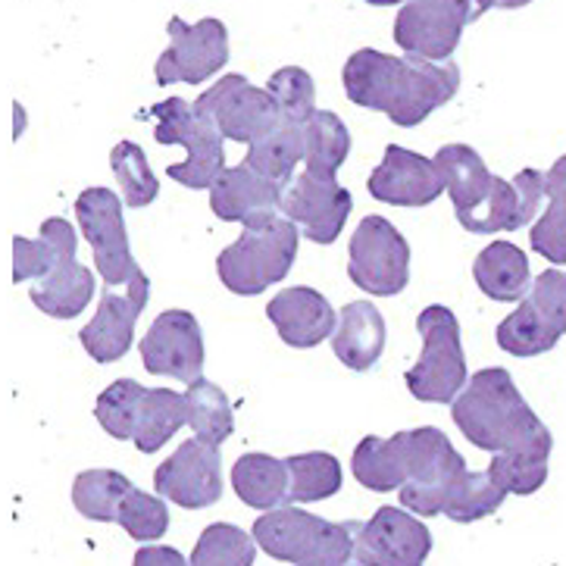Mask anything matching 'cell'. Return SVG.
I'll return each mask as SVG.
<instances>
[{"mask_svg":"<svg viewBox=\"0 0 566 566\" xmlns=\"http://www.w3.org/2000/svg\"><path fill=\"white\" fill-rule=\"evenodd\" d=\"M332 347L335 357L354 373H366L379 364L385 350V319L379 307H373L369 301H350L342 307Z\"/></svg>","mask_w":566,"mask_h":566,"instance_id":"obj_23","label":"cell"},{"mask_svg":"<svg viewBox=\"0 0 566 566\" xmlns=\"http://www.w3.org/2000/svg\"><path fill=\"white\" fill-rule=\"evenodd\" d=\"M347 275L366 294H376V297L401 294L410 282L407 238L385 217H366L350 235Z\"/></svg>","mask_w":566,"mask_h":566,"instance_id":"obj_8","label":"cell"},{"mask_svg":"<svg viewBox=\"0 0 566 566\" xmlns=\"http://www.w3.org/2000/svg\"><path fill=\"white\" fill-rule=\"evenodd\" d=\"M132 566H191L176 548H142Z\"/></svg>","mask_w":566,"mask_h":566,"instance_id":"obj_45","label":"cell"},{"mask_svg":"<svg viewBox=\"0 0 566 566\" xmlns=\"http://www.w3.org/2000/svg\"><path fill=\"white\" fill-rule=\"evenodd\" d=\"M232 489L254 511H275L289 504V463L270 454H244L232 467Z\"/></svg>","mask_w":566,"mask_h":566,"instance_id":"obj_26","label":"cell"},{"mask_svg":"<svg viewBox=\"0 0 566 566\" xmlns=\"http://www.w3.org/2000/svg\"><path fill=\"white\" fill-rule=\"evenodd\" d=\"M530 301L545 316L551 329L566 335V273L564 270H545L532 282Z\"/></svg>","mask_w":566,"mask_h":566,"instance_id":"obj_44","label":"cell"},{"mask_svg":"<svg viewBox=\"0 0 566 566\" xmlns=\"http://www.w3.org/2000/svg\"><path fill=\"white\" fill-rule=\"evenodd\" d=\"M410 467H413L410 429L391 436V439L366 436L350 457V470L357 475V482L379 494L395 492V489L401 492L403 482L410 479Z\"/></svg>","mask_w":566,"mask_h":566,"instance_id":"obj_22","label":"cell"},{"mask_svg":"<svg viewBox=\"0 0 566 566\" xmlns=\"http://www.w3.org/2000/svg\"><path fill=\"white\" fill-rule=\"evenodd\" d=\"M185 422H188L185 395L172 391V388H147L145 398L138 403L132 441L142 454H154L182 429Z\"/></svg>","mask_w":566,"mask_h":566,"instance_id":"obj_28","label":"cell"},{"mask_svg":"<svg viewBox=\"0 0 566 566\" xmlns=\"http://www.w3.org/2000/svg\"><path fill=\"white\" fill-rule=\"evenodd\" d=\"M195 107L207 113L229 142L256 145L282 123L279 104L270 88H256L244 75H226L210 92H203Z\"/></svg>","mask_w":566,"mask_h":566,"instance_id":"obj_11","label":"cell"},{"mask_svg":"<svg viewBox=\"0 0 566 566\" xmlns=\"http://www.w3.org/2000/svg\"><path fill=\"white\" fill-rule=\"evenodd\" d=\"M429 551V526L401 507H379L369 523H360L350 566H422Z\"/></svg>","mask_w":566,"mask_h":566,"instance_id":"obj_14","label":"cell"},{"mask_svg":"<svg viewBox=\"0 0 566 566\" xmlns=\"http://www.w3.org/2000/svg\"><path fill=\"white\" fill-rule=\"evenodd\" d=\"M507 492L492 479V473H467L457 479V485L444 501V516H451L454 523H475L492 516L501 504H504Z\"/></svg>","mask_w":566,"mask_h":566,"instance_id":"obj_38","label":"cell"},{"mask_svg":"<svg viewBox=\"0 0 566 566\" xmlns=\"http://www.w3.org/2000/svg\"><path fill=\"white\" fill-rule=\"evenodd\" d=\"M304 126L279 123L275 132H270L263 142L251 145L248 164L254 166L256 172H263L266 179H273L275 185L289 188L294 182L297 166L304 164Z\"/></svg>","mask_w":566,"mask_h":566,"instance_id":"obj_30","label":"cell"},{"mask_svg":"<svg viewBox=\"0 0 566 566\" xmlns=\"http://www.w3.org/2000/svg\"><path fill=\"white\" fill-rule=\"evenodd\" d=\"M366 188L376 201L391 207H429L441 191H448L436 157L429 160L401 145L385 147L382 164L373 169Z\"/></svg>","mask_w":566,"mask_h":566,"instance_id":"obj_19","label":"cell"},{"mask_svg":"<svg viewBox=\"0 0 566 566\" xmlns=\"http://www.w3.org/2000/svg\"><path fill=\"white\" fill-rule=\"evenodd\" d=\"M422 335V354L417 366L407 369L403 382L417 401L451 403L467 385V357L460 345V323L448 307L432 304L417 316Z\"/></svg>","mask_w":566,"mask_h":566,"instance_id":"obj_6","label":"cell"},{"mask_svg":"<svg viewBox=\"0 0 566 566\" xmlns=\"http://www.w3.org/2000/svg\"><path fill=\"white\" fill-rule=\"evenodd\" d=\"M473 279L479 292L501 304H516L532 285L530 256L511 241H492L475 256Z\"/></svg>","mask_w":566,"mask_h":566,"instance_id":"obj_25","label":"cell"},{"mask_svg":"<svg viewBox=\"0 0 566 566\" xmlns=\"http://www.w3.org/2000/svg\"><path fill=\"white\" fill-rule=\"evenodd\" d=\"M78 251V235L63 217L41 222L38 238H13V282H38L54 273L60 263L73 260Z\"/></svg>","mask_w":566,"mask_h":566,"instance_id":"obj_24","label":"cell"},{"mask_svg":"<svg viewBox=\"0 0 566 566\" xmlns=\"http://www.w3.org/2000/svg\"><path fill=\"white\" fill-rule=\"evenodd\" d=\"M342 82L350 104L385 113L395 126L413 128L454 97L460 70L454 60L388 56L364 48L347 56Z\"/></svg>","mask_w":566,"mask_h":566,"instance_id":"obj_1","label":"cell"},{"mask_svg":"<svg viewBox=\"0 0 566 566\" xmlns=\"http://www.w3.org/2000/svg\"><path fill=\"white\" fill-rule=\"evenodd\" d=\"M75 217L94 251V266L101 279L119 289L142 275L128 248V232L123 222V201L111 188H88L75 201Z\"/></svg>","mask_w":566,"mask_h":566,"instance_id":"obj_10","label":"cell"},{"mask_svg":"<svg viewBox=\"0 0 566 566\" xmlns=\"http://www.w3.org/2000/svg\"><path fill=\"white\" fill-rule=\"evenodd\" d=\"M142 360L154 376H172L191 385L203 376V335L198 316L188 311H166L142 338Z\"/></svg>","mask_w":566,"mask_h":566,"instance_id":"obj_16","label":"cell"},{"mask_svg":"<svg viewBox=\"0 0 566 566\" xmlns=\"http://www.w3.org/2000/svg\"><path fill=\"white\" fill-rule=\"evenodd\" d=\"M548 210L532 226L530 244L551 263H566V157L548 169Z\"/></svg>","mask_w":566,"mask_h":566,"instance_id":"obj_34","label":"cell"},{"mask_svg":"<svg viewBox=\"0 0 566 566\" xmlns=\"http://www.w3.org/2000/svg\"><path fill=\"white\" fill-rule=\"evenodd\" d=\"M292 489H289V504H311V501H326L332 494L342 492V463L338 457L326 451H311V454L285 457Z\"/></svg>","mask_w":566,"mask_h":566,"instance_id":"obj_32","label":"cell"},{"mask_svg":"<svg viewBox=\"0 0 566 566\" xmlns=\"http://www.w3.org/2000/svg\"><path fill=\"white\" fill-rule=\"evenodd\" d=\"M297 238H301L297 222H292L289 217H275V220L244 229L235 244H229L217 256L220 282L241 297L263 294L270 285L282 282L292 273Z\"/></svg>","mask_w":566,"mask_h":566,"instance_id":"obj_4","label":"cell"},{"mask_svg":"<svg viewBox=\"0 0 566 566\" xmlns=\"http://www.w3.org/2000/svg\"><path fill=\"white\" fill-rule=\"evenodd\" d=\"M492 7V0H407L395 19V41L410 56L451 60L463 29Z\"/></svg>","mask_w":566,"mask_h":566,"instance_id":"obj_7","label":"cell"},{"mask_svg":"<svg viewBox=\"0 0 566 566\" xmlns=\"http://www.w3.org/2000/svg\"><path fill=\"white\" fill-rule=\"evenodd\" d=\"M448 195L454 201V213H467L489 198L492 191V172L485 169L482 157L475 154L473 147L467 145H444L436 154Z\"/></svg>","mask_w":566,"mask_h":566,"instance_id":"obj_29","label":"cell"},{"mask_svg":"<svg viewBox=\"0 0 566 566\" xmlns=\"http://www.w3.org/2000/svg\"><path fill=\"white\" fill-rule=\"evenodd\" d=\"M545 195H548V172L523 169V172H516L513 182L494 176L489 198L467 213H457V222L473 235L516 232L526 222H532Z\"/></svg>","mask_w":566,"mask_h":566,"instance_id":"obj_18","label":"cell"},{"mask_svg":"<svg viewBox=\"0 0 566 566\" xmlns=\"http://www.w3.org/2000/svg\"><path fill=\"white\" fill-rule=\"evenodd\" d=\"M145 385L119 379L107 391H101V398L94 403V417L104 426V432L116 441H128L135 436V417H138V403L145 398Z\"/></svg>","mask_w":566,"mask_h":566,"instance_id":"obj_41","label":"cell"},{"mask_svg":"<svg viewBox=\"0 0 566 566\" xmlns=\"http://www.w3.org/2000/svg\"><path fill=\"white\" fill-rule=\"evenodd\" d=\"M135 485L116 470H85V473L75 475L73 504L85 520L116 523L119 507H123V501Z\"/></svg>","mask_w":566,"mask_h":566,"instance_id":"obj_31","label":"cell"},{"mask_svg":"<svg viewBox=\"0 0 566 566\" xmlns=\"http://www.w3.org/2000/svg\"><path fill=\"white\" fill-rule=\"evenodd\" d=\"M185 403H188V426L198 439L210 441V444H222L235 432V417H232V403L226 398L220 385L198 379L188 385L185 391Z\"/></svg>","mask_w":566,"mask_h":566,"instance_id":"obj_33","label":"cell"},{"mask_svg":"<svg viewBox=\"0 0 566 566\" xmlns=\"http://www.w3.org/2000/svg\"><path fill=\"white\" fill-rule=\"evenodd\" d=\"M451 417L467 441L482 451L501 454V451L542 448V444L554 448L548 426L535 417V410L513 385L511 373L501 366L475 373L467 391L457 395Z\"/></svg>","mask_w":566,"mask_h":566,"instance_id":"obj_2","label":"cell"},{"mask_svg":"<svg viewBox=\"0 0 566 566\" xmlns=\"http://www.w3.org/2000/svg\"><path fill=\"white\" fill-rule=\"evenodd\" d=\"M354 210L350 191L335 182L332 172L307 169L294 176V182L285 188L282 213L304 229V235L316 244H332L342 235L347 217Z\"/></svg>","mask_w":566,"mask_h":566,"instance_id":"obj_15","label":"cell"},{"mask_svg":"<svg viewBox=\"0 0 566 566\" xmlns=\"http://www.w3.org/2000/svg\"><path fill=\"white\" fill-rule=\"evenodd\" d=\"M285 188L256 172L254 166H226L220 179L210 188V210L222 222H241L244 229L260 226V222L275 220L282 210Z\"/></svg>","mask_w":566,"mask_h":566,"instance_id":"obj_20","label":"cell"},{"mask_svg":"<svg viewBox=\"0 0 566 566\" xmlns=\"http://www.w3.org/2000/svg\"><path fill=\"white\" fill-rule=\"evenodd\" d=\"M254 542L232 523H210L191 551V566H254Z\"/></svg>","mask_w":566,"mask_h":566,"instance_id":"obj_39","label":"cell"},{"mask_svg":"<svg viewBox=\"0 0 566 566\" xmlns=\"http://www.w3.org/2000/svg\"><path fill=\"white\" fill-rule=\"evenodd\" d=\"M266 88H270L275 104H279L282 123L304 126L316 113V88H313L311 73L301 70V66H282L279 73H273Z\"/></svg>","mask_w":566,"mask_h":566,"instance_id":"obj_42","label":"cell"},{"mask_svg":"<svg viewBox=\"0 0 566 566\" xmlns=\"http://www.w3.org/2000/svg\"><path fill=\"white\" fill-rule=\"evenodd\" d=\"M147 294H150V282L145 273L132 279L126 292H116L113 285H107L94 319L78 332V342L88 350L94 364H113L126 357L135 338V323L147 307Z\"/></svg>","mask_w":566,"mask_h":566,"instance_id":"obj_17","label":"cell"},{"mask_svg":"<svg viewBox=\"0 0 566 566\" xmlns=\"http://www.w3.org/2000/svg\"><path fill=\"white\" fill-rule=\"evenodd\" d=\"M147 116L157 119L154 138L160 145H182L188 150V160L166 166V176L185 188H213V182L226 172V135L220 126L182 97H166L164 104H154Z\"/></svg>","mask_w":566,"mask_h":566,"instance_id":"obj_5","label":"cell"},{"mask_svg":"<svg viewBox=\"0 0 566 566\" xmlns=\"http://www.w3.org/2000/svg\"><path fill=\"white\" fill-rule=\"evenodd\" d=\"M154 489L160 497L179 504L185 511H203L222 497V457L220 444L203 439L185 441L182 448L154 473Z\"/></svg>","mask_w":566,"mask_h":566,"instance_id":"obj_13","label":"cell"},{"mask_svg":"<svg viewBox=\"0 0 566 566\" xmlns=\"http://www.w3.org/2000/svg\"><path fill=\"white\" fill-rule=\"evenodd\" d=\"M94 294V273L78 263V260H66L60 263L54 273L38 279L29 289V297L38 311L54 316V319H75L78 313L92 304Z\"/></svg>","mask_w":566,"mask_h":566,"instance_id":"obj_27","label":"cell"},{"mask_svg":"<svg viewBox=\"0 0 566 566\" xmlns=\"http://www.w3.org/2000/svg\"><path fill=\"white\" fill-rule=\"evenodd\" d=\"M111 166L116 182L123 188V201H126V207L142 210V207H150V203L157 201L160 182H157V176H154L150 166H147L145 150L135 145V142H119V145L113 147Z\"/></svg>","mask_w":566,"mask_h":566,"instance_id":"obj_40","label":"cell"},{"mask_svg":"<svg viewBox=\"0 0 566 566\" xmlns=\"http://www.w3.org/2000/svg\"><path fill=\"white\" fill-rule=\"evenodd\" d=\"M116 523L138 542H154L160 538L166 530H169V511L160 497L154 494H145L142 489H132L119 507V516Z\"/></svg>","mask_w":566,"mask_h":566,"instance_id":"obj_43","label":"cell"},{"mask_svg":"<svg viewBox=\"0 0 566 566\" xmlns=\"http://www.w3.org/2000/svg\"><path fill=\"white\" fill-rule=\"evenodd\" d=\"M410 444L413 467L401 489V504L417 516H439L457 479L467 473V460L457 454L451 439L436 426L410 429Z\"/></svg>","mask_w":566,"mask_h":566,"instance_id":"obj_9","label":"cell"},{"mask_svg":"<svg viewBox=\"0 0 566 566\" xmlns=\"http://www.w3.org/2000/svg\"><path fill=\"white\" fill-rule=\"evenodd\" d=\"M350 154V132L329 111H316L304 126V166L316 172H338Z\"/></svg>","mask_w":566,"mask_h":566,"instance_id":"obj_35","label":"cell"},{"mask_svg":"<svg viewBox=\"0 0 566 566\" xmlns=\"http://www.w3.org/2000/svg\"><path fill=\"white\" fill-rule=\"evenodd\" d=\"M266 319L273 323L285 345L301 350L323 345L338 329V316L329 301L307 285H294L275 294L266 304Z\"/></svg>","mask_w":566,"mask_h":566,"instance_id":"obj_21","label":"cell"},{"mask_svg":"<svg viewBox=\"0 0 566 566\" xmlns=\"http://www.w3.org/2000/svg\"><path fill=\"white\" fill-rule=\"evenodd\" d=\"M373 7H398V3H407V0H366Z\"/></svg>","mask_w":566,"mask_h":566,"instance_id":"obj_47","label":"cell"},{"mask_svg":"<svg viewBox=\"0 0 566 566\" xmlns=\"http://www.w3.org/2000/svg\"><path fill=\"white\" fill-rule=\"evenodd\" d=\"M360 523H329L301 507H275L254 523V538L273 560L294 566H350Z\"/></svg>","mask_w":566,"mask_h":566,"instance_id":"obj_3","label":"cell"},{"mask_svg":"<svg viewBox=\"0 0 566 566\" xmlns=\"http://www.w3.org/2000/svg\"><path fill=\"white\" fill-rule=\"evenodd\" d=\"M551 444L542 448H516L492 457L489 473L507 494H532L548 482Z\"/></svg>","mask_w":566,"mask_h":566,"instance_id":"obj_37","label":"cell"},{"mask_svg":"<svg viewBox=\"0 0 566 566\" xmlns=\"http://www.w3.org/2000/svg\"><path fill=\"white\" fill-rule=\"evenodd\" d=\"M229 63V32L220 19L207 17L195 25L169 19V48L157 60V85H201Z\"/></svg>","mask_w":566,"mask_h":566,"instance_id":"obj_12","label":"cell"},{"mask_svg":"<svg viewBox=\"0 0 566 566\" xmlns=\"http://www.w3.org/2000/svg\"><path fill=\"white\" fill-rule=\"evenodd\" d=\"M494 338H497V347L513 357H538L560 342V335L545 323V316L538 313L530 297L497 326Z\"/></svg>","mask_w":566,"mask_h":566,"instance_id":"obj_36","label":"cell"},{"mask_svg":"<svg viewBox=\"0 0 566 566\" xmlns=\"http://www.w3.org/2000/svg\"><path fill=\"white\" fill-rule=\"evenodd\" d=\"M497 10H520V7H526L532 0H492Z\"/></svg>","mask_w":566,"mask_h":566,"instance_id":"obj_46","label":"cell"}]
</instances>
